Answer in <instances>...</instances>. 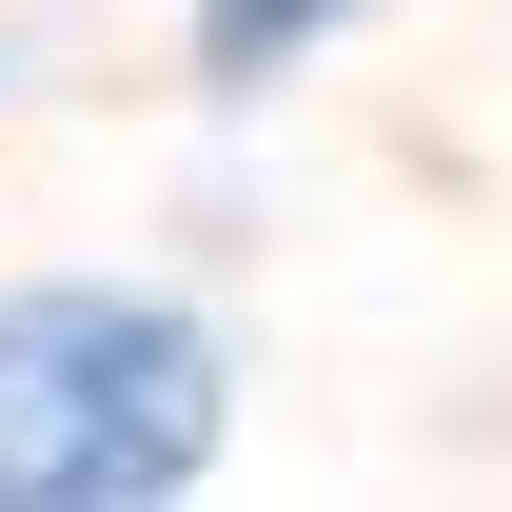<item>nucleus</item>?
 Listing matches in <instances>:
<instances>
[{
  "label": "nucleus",
  "instance_id": "f03ea898",
  "mask_svg": "<svg viewBox=\"0 0 512 512\" xmlns=\"http://www.w3.org/2000/svg\"><path fill=\"white\" fill-rule=\"evenodd\" d=\"M355 0H197V79H276V60H316Z\"/></svg>",
  "mask_w": 512,
  "mask_h": 512
},
{
  "label": "nucleus",
  "instance_id": "f257e3e1",
  "mask_svg": "<svg viewBox=\"0 0 512 512\" xmlns=\"http://www.w3.org/2000/svg\"><path fill=\"white\" fill-rule=\"evenodd\" d=\"M217 453V335L178 296H0V512H138Z\"/></svg>",
  "mask_w": 512,
  "mask_h": 512
}]
</instances>
